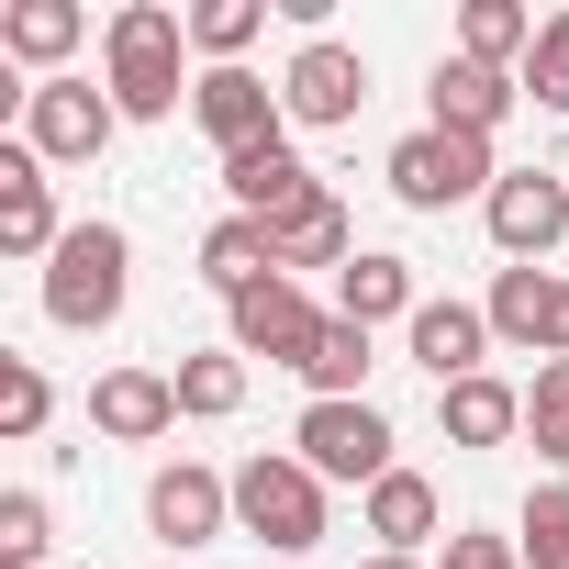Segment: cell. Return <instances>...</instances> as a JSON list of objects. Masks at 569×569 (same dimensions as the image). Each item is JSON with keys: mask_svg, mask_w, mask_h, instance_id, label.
Segmentation results:
<instances>
[{"mask_svg": "<svg viewBox=\"0 0 569 569\" xmlns=\"http://www.w3.org/2000/svg\"><path fill=\"white\" fill-rule=\"evenodd\" d=\"M480 223H491L502 268H547L558 234H569V179L558 168H502V190L480 201Z\"/></svg>", "mask_w": 569, "mask_h": 569, "instance_id": "9c48e42d", "label": "cell"}, {"mask_svg": "<svg viewBox=\"0 0 569 569\" xmlns=\"http://www.w3.org/2000/svg\"><path fill=\"white\" fill-rule=\"evenodd\" d=\"M436 569H525V547L491 536V525H447V558H436Z\"/></svg>", "mask_w": 569, "mask_h": 569, "instance_id": "d6a6232c", "label": "cell"}, {"mask_svg": "<svg viewBox=\"0 0 569 569\" xmlns=\"http://www.w3.org/2000/svg\"><path fill=\"white\" fill-rule=\"evenodd\" d=\"M458 57L525 79V57H536V12H525V0H469V12H458Z\"/></svg>", "mask_w": 569, "mask_h": 569, "instance_id": "d4e9b609", "label": "cell"}, {"mask_svg": "<svg viewBox=\"0 0 569 569\" xmlns=\"http://www.w3.org/2000/svg\"><path fill=\"white\" fill-rule=\"evenodd\" d=\"M336 313H347V325H369V336H380V325H413V313H425V291H413V257H391V246H358V257L336 268Z\"/></svg>", "mask_w": 569, "mask_h": 569, "instance_id": "d6986e66", "label": "cell"}, {"mask_svg": "<svg viewBox=\"0 0 569 569\" xmlns=\"http://www.w3.org/2000/svg\"><path fill=\"white\" fill-rule=\"evenodd\" d=\"M57 246H68V223H57V179H46V157H34V146H0V257L46 268Z\"/></svg>", "mask_w": 569, "mask_h": 569, "instance_id": "4fadbf2b", "label": "cell"}, {"mask_svg": "<svg viewBox=\"0 0 569 569\" xmlns=\"http://www.w3.org/2000/svg\"><path fill=\"white\" fill-rule=\"evenodd\" d=\"M380 179H391L402 212H458V201H491V190H502V157H491V134L425 123V134H402V146L380 157Z\"/></svg>", "mask_w": 569, "mask_h": 569, "instance_id": "277c9868", "label": "cell"}, {"mask_svg": "<svg viewBox=\"0 0 569 569\" xmlns=\"http://www.w3.org/2000/svg\"><path fill=\"white\" fill-rule=\"evenodd\" d=\"M146 525L190 558V547H212V536H234V469H201V458H168L157 480H146Z\"/></svg>", "mask_w": 569, "mask_h": 569, "instance_id": "8fae6325", "label": "cell"}, {"mask_svg": "<svg viewBox=\"0 0 569 569\" xmlns=\"http://www.w3.org/2000/svg\"><path fill=\"white\" fill-rule=\"evenodd\" d=\"M257 34H268V0H190V57L201 68H246Z\"/></svg>", "mask_w": 569, "mask_h": 569, "instance_id": "484cf974", "label": "cell"}, {"mask_svg": "<svg viewBox=\"0 0 569 569\" xmlns=\"http://www.w3.org/2000/svg\"><path fill=\"white\" fill-rule=\"evenodd\" d=\"M223 325H234V358H268V369H302V358H313V336H325L336 313H325V302L302 291V279H279V268H268L257 291H234V302H223Z\"/></svg>", "mask_w": 569, "mask_h": 569, "instance_id": "52a82bcc", "label": "cell"}, {"mask_svg": "<svg viewBox=\"0 0 569 569\" xmlns=\"http://www.w3.org/2000/svg\"><path fill=\"white\" fill-rule=\"evenodd\" d=\"M112 134H123L112 90H90L79 68H68V79H34V101H23V146H34L46 168H90Z\"/></svg>", "mask_w": 569, "mask_h": 569, "instance_id": "ba28073f", "label": "cell"}, {"mask_svg": "<svg viewBox=\"0 0 569 569\" xmlns=\"http://www.w3.org/2000/svg\"><path fill=\"white\" fill-rule=\"evenodd\" d=\"M268 234H279V279H302V268H347V257H358V223H347L336 179H325L291 223H268Z\"/></svg>", "mask_w": 569, "mask_h": 569, "instance_id": "7402d4cb", "label": "cell"}, {"mask_svg": "<svg viewBox=\"0 0 569 569\" xmlns=\"http://www.w3.org/2000/svg\"><path fill=\"white\" fill-rule=\"evenodd\" d=\"M79 34H90L79 0H0V57H23V68H46V79H68Z\"/></svg>", "mask_w": 569, "mask_h": 569, "instance_id": "44dd1931", "label": "cell"}, {"mask_svg": "<svg viewBox=\"0 0 569 569\" xmlns=\"http://www.w3.org/2000/svg\"><path fill=\"white\" fill-rule=\"evenodd\" d=\"M234 536L268 547V558H313L325 547V480L291 458V447H257L234 469Z\"/></svg>", "mask_w": 569, "mask_h": 569, "instance_id": "3957f363", "label": "cell"}, {"mask_svg": "<svg viewBox=\"0 0 569 569\" xmlns=\"http://www.w3.org/2000/svg\"><path fill=\"white\" fill-rule=\"evenodd\" d=\"M358 525L380 536V558H425V547H436V525H447V502H436V480H425V469H391V480H369V491H358Z\"/></svg>", "mask_w": 569, "mask_h": 569, "instance_id": "e0dca14e", "label": "cell"}, {"mask_svg": "<svg viewBox=\"0 0 569 569\" xmlns=\"http://www.w3.org/2000/svg\"><path fill=\"white\" fill-rule=\"evenodd\" d=\"M291 458L336 491H369V480H391L402 458H391V413L380 402H302V425H291Z\"/></svg>", "mask_w": 569, "mask_h": 569, "instance_id": "5b68a950", "label": "cell"}, {"mask_svg": "<svg viewBox=\"0 0 569 569\" xmlns=\"http://www.w3.org/2000/svg\"><path fill=\"white\" fill-rule=\"evenodd\" d=\"M358 569H425V558H358Z\"/></svg>", "mask_w": 569, "mask_h": 569, "instance_id": "836d02e7", "label": "cell"}, {"mask_svg": "<svg viewBox=\"0 0 569 569\" xmlns=\"http://www.w3.org/2000/svg\"><path fill=\"white\" fill-rule=\"evenodd\" d=\"M480 313H491L502 347H525V358H569V279H558V268H491Z\"/></svg>", "mask_w": 569, "mask_h": 569, "instance_id": "7c38bea8", "label": "cell"}, {"mask_svg": "<svg viewBox=\"0 0 569 569\" xmlns=\"http://www.w3.org/2000/svg\"><path fill=\"white\" fill-rule=\"evenodd\" d=\"M513 547H525V569H569V480H536V491H525Z\"/></svg>", "mask_w": 569, "mask_h": 569, "instance_id": "83f0119b", "label": "cell"}, {"mask_svg": "<svg viewBox=\"0 0 569 569\" xmlns=\"http://www.w3.org/2000/svg\"><path fill=\"white\" fill-rule=\"evenodd\" d=\"M525 436H536L547 469H569V358H547V369L525 380Z\"/></svg>", "mask_w": 569, "mask_h": 569, "instance_id": "f546056e", "label": "cell"}, {"mask_svg": "<svg viewBox=\"0 0 569 569\" xmlns=\"http://www.w3.org/2000/svg\"><path fill=\"white\" fill-rule=\"evenodd\" d=\"M425 123H447V134H502V112L525 101V79L513 68H480V57H436V79H425Z\"/></svg>", "mask_w": 569, "mask_h": 569, "instance_id": "2e32d148", "label": "cell"}, {"mask_svg": "<svg viewBox=\"0 0 569 569\" xmlns=\"http://www.w3.org/2000/svg\"><path fill=\"white\" fill-rule=\"evenodd\" d=\"M0 569H57V513H46V491H0Z\"/></svg>", "mask_w": 569, "mask_h": 569, "instance_id": "f1b7e54d", "label": "cell"}, {"mask_svg": "<svg viewBox=\"0 0 569 569\" xmlns=\"http://www.w3.org/2000/svg\"><path fill=\"white\" fill-rule=\"evenodd\" d=\"M369 369H380V358H369V325H347V313H336V325L313 336V358H302L291 380H302L313 402H369Z\"/></svg>", "mask_w": 569, "mask_h": 569, "instance_id": "cb8c5ba5", "label": "cell"}, {"mask_svg": "<svg viewBox=\"0 0 569 569\" xmlns=\"http://www.w3.org/2000/svg\"><path fill=\"white\" fill-rule=\"evenodd\" d=\"M46 413H57V380H46L34 358H0V436L34 447V436H46Z\"/></svg>", "mask_w": 569, "mask_h": 569, "instance_id": "4dcf8cb0", "label": "cell"}, {"mask_svg": "<svg viewBox=\"0 0 569 569\" xmlns=\"http://www.w3.org/2000/svg\"><path fill=\"white\" fill-rule=\"evenodd\" d=\"M101 90L123 123H168L201 79H190V12H168V0H123V12L101 23Z\"/></svg>", "mask_w": 569, "mask_h": 569, "instance_id": "6da1fadb", "label": "cell"}, {"mask_svg": "<svg viewBox=\"0 0 569 569\" xmlns=\"http://www.w3.org/2000/svg\"><path fill=\"white\" fill-rule=\"evenodd\" d=\"M168 425H179V369H101V380H90V436L157 447Z\"/></svg>", "mask_w": 569, "mask_h": 569, "instance_id": "5bb4252c", "label": "cell"}, {"mask_svg": "<svg viewBox=\"0 0 569 569\" xmlns=\"http://www.w3.org/2000/svg\"><path fill=\"white\" fill-rule=\"evenodd\" d=\"M436 425H447V447L491 458V447H513V436H525V391H513V380H491V369H480V380H447V391H436Z\"/></svg>", "mask_w": 569, "mask_h": 569, "instance_id": "ffe728a7", "label": "cell"}, {"mask_svg": "<svg viewBox=\"0 0 569 569\" xmlns=\"http://www.w3.org/2000/svg\"><path fill=\"white\" fill-rule=\"evenodd\" d=\"M123 291H134V234L123 223H68V246L46 257V279H34V302H46V325L57 336H101V325H123Z\"/></svg>", "mask_w": 569, "mask_h": 569, "instance_id": "7a4b0ae2", "label": "cell"}, {"mask_svg": "<svg viewBox=\"0 0 569 569\" xmlns=\"http://www.w3.org/2000/svg\"><path fill=\"white\" fill-rule=\"evenodd\" d=\"M268 268H279V234H268L257 212H223V223L201 234V291H223V302H234V291H257Z\"/></svg>", "mask_w": 569, "mask_h": 569, "instance_id": "603a6c76", "label": "cell"}, {"mask_svg": "<svg viewBox=\"0 0 569 569\" xmlns=\"http://www.w3.org/2000/svg\"><path fill=\"white\" fill-rule=\"evenodd\" d=\"M313 190H325V179L302 168V146H291V134L257 146V157H223V201H234V212H257V223H291Z\"/></svg>", "mask_w": 569, "mask_h": 569, "instance_id": "ac0fdd59", "label": "cell"}, {"mask_svg": "<svg viewBox=\"0 0 569 569\" xmlns=\"http://www.w3.org/2000/svg\"><path fill=\"white\" fill-rule=\"evenodd\" d=\"M179 413H190V425H223V413H246V358H234V347H201V358H179Z\"/></svg>", "mask_w": 569, "mask_h": 569, "instance_id": "4316f807", "label": "cell"}, {"mask_svg": "<svg viewBox=\"0 0 569 569\" xmlns=\"http://www.w3.org/2000/svg\"><path fill=\"white\" fill-rule=\"evenodd\" d=\"M190 123H201V146H212V157H257V146L291 134V112H279V90H268L257 68H201Z\"/></svg>", "mask_w": 569, "mask_h": 569, "instance_id": "30bf717a", "label": "cell"}, {"mask_svg": "<svg viewBox=\"0 0 569 569\" xmlns=\"http://www.w3.org/2000/svg\"><path fill=\"white\" fill-rule=\"evenodd\" d=\"M525 101L536 112H569V12L536 23V57H525Z\"/></svg>", "mask_w": 569, "mask_h": 569, "instance_id": "1f68e13d", "label": "cell"}, {"mask_svg": "<svg viewBox=\"0 0 569 569\" xmlns=\"http://www.w3.org/2000/svg\"><path fill=\"white\" fill-rule=\"evenodd\" d=\"M279 112H291L302 134H347L369 112V57L336 46V34H302V57L279 68Z\"/></svg>", "mask_w": 569, "mask_h": 569, "instance_id": "8992f818", "label": "cell"}, {"mask_svg": "<svg viewBox=\"0 0 569 569\" xmlns=\"http://www.w3.org/2000/svg\"><path fill=\"white\" fill-rule=\"evenodd\" d=\"M491 347H502V336H491V313H480V302H425V313L402 325V358H413L436 391H447V380H480V358H491Z\"/></svg>", "mask_w": 569, "mask_h": 569, "instance_id": "9a60e30c", "label": "cell"}]
</instances>
